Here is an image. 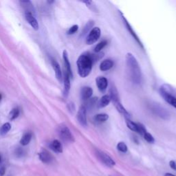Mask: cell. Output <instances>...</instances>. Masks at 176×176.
I'll return each mask as SVG.
<instances>
[{
    "mask_svg": "<svg viewBox=\"0 0 176 176\" xmlns=\"http://www.w3.org/2000/svg\"><path fill=\"white\" fill-rule=\"evenodd\" d=\"M103 56V53L99 52L98 54H93L85 52L79 56L76 61L79 75L81 78H86L89 75L92 70V65L95 61L101 59Z\"/></svg>",
    "mask_w": 176,
    "mask_h": 176,
    "instance_id": "1",
    "label": "cell"
},
{
    "mask_svg": "<svg viewBox=\"0 0 176 176\" xmlns=\"http://www.w3.org/2000/svg\"><path fill=\"white\" fill-rule=\"evenodd\" d=\"M126 65L131 80L136 84H139L142 81V72L138 62L133 54L128 52L125 56Z\"/></svg>",
    "mask_w": 176,
    "mask_h": 176,
    "instance_id": "2",
    "label": "cell"
},
{
    "mask_svg": "<svg viewBox=\"0 0 176 176\" xmlns=\"http://www.w3.org/2000/svg\"><path fill=\"white\" fill-rule=\"evenodd\" d=\"M160 94L166 103L176 109V97L171 94V88L169 85H162L160 88Z\"/></svg>",
    "mask_w": 176,
    "mask_h": 176,
    "instance_id": "3",
    "label": "cell"
},
{
    "mask_svg": "<svg viewBox=\"0 0 176 176\" xmlns=\"http://www.w3.org/2000/svg\"><path fill=\"white\" fill-rule=\"evenodd\" d=\"M58 133L64 142H74V138L72 132H70L69 128L65 124H61L58 128Z\"/></svg>",
    "mask_w": 176,
    "mask_h": 176,
    "instance_id": "4",
    "label": "cell"
},
{
    "mask_svg": "<svg viewBox=\"0 0 176 176\" xmlns=\"http://www.w3.org/2000/svg\"><path fill=\"white\" fill-rule=\"evenodd\" d=\"M101 31L98 27H94L88 33L85 39V43L87 45H92L97 42L101 37Z\"/></svg>",
    "mask_w": 176,
    "mask_h": 176,
    "instance_id": "5",
    "label": "cell"
},
{
    "mask_svg": "<svg viewBox=\"0 0 176 176\" xmlns=\"http://www.w3.org/2000/svg\"><path fill=\"white\" fill-rule=\"evenodd\" d=\"M96 153H97V156L98 158L100 160V161L102 163H103L105 165L108 166V167H112L116 165V162H115L114 160L105 152L97 150Z\"/></svg>",
    "mask_w": 176,
    "mask_h": 176,
    "instance_id": "6",
    "label": "cell"
},
{
    "mask_svg": "<svg viewBox=\"0 0 176 176\" xmlns=\"http://www.w3.org/2000/svg\"><path fill=\"white\" fill-rule=\"evenodd\" d=\"M77 120L79 124L83 127L88 126V121H87V109L84 105H81L79 107L78 112H77Z\"/></svg>",
    "mask_w": 176,
    "mask_h": 176,
    "instance_id": "7",
    "label": "cell"
},
{
    "mask_svg": "<svg viewBox=\"0 0 176 176\" xmlns=\"http://www.w3.org/2000/svg\"><path fill=\"white\" fill-rule=\"evenodd\" d=\"M121 17H122L123 24H124V25H125V27L127 28V30L129 32V33H130L131 34H132V36L133 37V39L137 41L139 46H140V47H141L142 48H144V46H143V45H142V42H141V41L140 40L139 37H138V35H137L136 33H135V31L133 30V28H132V26H131V25L129 24V22L127 21V20H126V18L124 17V15H123L122 13H121Z\"/></svg>",
    "mask_w": 176,
    "mask_h": 176,
    "instance_id": "8",
    "label": "cell"
},
{
    "mask_svg": "<svg viewBox=\"0 0 176 176\" xmlns=\"http://www.w3.org/2000/svg\"><path fill=\"white\" fill-rule=\"evenodd\" d=\"M111 101H112L114 107H116V109L118 112L120 113L121 114H123L124 117L125 118H129L130 115H129V112H128V111L126 110V109L123 107V105H122V103H120L119 98L115 99V100H113Z\"/></svg>",
    "mask_w": 176,
    "mask_h": 176,
    "instance_id": "9",
    "label": "cell"
},
{
    "mask_svg": "<svg viewBox=\"0 0 176 176\" xmlns=\"http://www.w3.org/2000/svg\"><path fill=\"white\" fill-rule=\"evenodd\" d=\"M96 83L99 90L101 92H105L107 90L108 86L107 79L104 76H98L96 79Z\"/></svg>",
    "mask_w": 176,
    "mask_h": 176,
    "instance_id": "10",
    "label": "cell"
},
{
    "mask_svg": "<svg viewBox=\"0 0 176 176\" xmlns=\"http://www.w3.org/2000/svg\"><path fill=\"white\" fill-rule=\"evenodd\" d=\"M51 63H52V68L54 70V72H55V75L57 80H58L60 83H61L63 81V75L60 65L59 63L54 59H52V60H51Z\"/></svg>",
    "mask_w": 176,
    "mask_h": 176,
    "instance_id": "11",
    "label": "cell"
},
{
    "mask_svg": "<svg viewBox=\"0 0 176 176\" xmlns=\"http://www.w3.org/2000/svg\"><path fill=\"white\" fill-rule=\"evenodd\" d=\"M63 61H64V65H65V70L67 72V73L68 74L69 76H70V78L72 79L73 73H72V70L71 68V64H70V60L68 58V54L66 50H64L63 52Z\"/></svg>",
    "mask_w": 176,
    "mask_h": 176,
    "instance_id": "12",
    "label": "cell"
},
{
    "mask_svg": "<svg viewBox=\"0 0 176 176\" xmlns=\"http://www.w3.org/2000/svg\"><path fill=\"white\" fill-rule=\"evenodd\" d=\"M25 18L34 30H39V24H38L36 18L34 17V15L29 13V12H25Z\"/></svg>",
    "mask_w": 176,
    "mask_h": 176,
    "instance_id": "13",
    "label": "cell"
},
{
    "mask_svg": "<svg viewBox=\"0 0 176 176\" xmlns=\"http://www.w3.org/2000/svg\"><path fill=\"white\" fill-rule=\"evenodd\" d=\"M70 79H71L70 78V76L65 70V72H64V77H63V82H64L63 94L65 96V97H68L70 90V87H71V84H70Z\"/></svg>",
    "mask_w": 176,
    "mask_h": 176,
    "instance_id": "14",
    "label": "cell"
},
{
    "mask_svg": "<svg viewBox=\"0 0 176 176\" xmlns=\"http://www.w3.org/2000/svg\"><path fill=\"white\" fill-rule=\"evenodd\" d=\"M39 158L41 160V162L46 164H48L52 160V156L50 153L46 149H43L39 153Z\"/></svg>",
    "mask_w": 176,
    "mask_h": 176,
    "instance_id": "15",
    "label": "cell"
},
{
    "mask_svg": "<svg viewBox=\"0 0 176 176\" xmlns=\"http://www.w3.org/2000/svg\"><path fill=\"white\" fill-rule=\"evenodd\" d=\"M92 94H93V89H92V88L88 87V86L82 88L81 91V96L83 100H88V99L92 97Z\"/></svg>",
    "mask_w": 176,
    "mask_h": 176,
    "instance_id": "16",
    "label": "cell"
},
{
    "mask_svg": "<svg viewBox=\"0 0 176 176\" xmlns=\"http://www.w3.org/2000/svg\"><path fill=\"white\" fill-rule=\"evenodd\" d=\"M20 3L22 5V7L25 10V12H29V13L33 14V15H34L35 10L30 1H29V0H28V1H21Z\"/></svg>",
    "mask_w": 176,
    "mask_h": 176,
    "instance_id": "17",
    "label": "cell"
},
{
    "mask_svg": "<svg viewBox=\"0 0 176 176\" xmlns=\"http://www.w3.org/2000/svg\"><path fill=\"white\" fill-rule=\"evenodd\" d=\"M114 65V62L111 59H105L101 62L100 65V70L102 72L108 71L110 69L112 68Z\"/></svg>",
    "mask_w": 176,
    "mask_h": 176,
    "instance_id": "18",
    "label": "cell"
},
{
    "mask_svg": "<svg viewBox=\"0 0 176 176\" xmlns=\"http://www.w3.org/2000/svg\"><path fill=\"white\" fill-rule=\"evenodd\" d=\"M50 147L51 149L53 150L56 153H62L63 152V146L62 144L58 140H54L53 141L50 143Z\"/></svg>",
    "mask_w": 176,
    "mask_h": 176,
    "instance_id": "19",
    "label": "cell"
},
{
    "mask_svg": "<svg viewBox=\"0 0 176 176\" xmlns=\"http://www.w3.org/2000/svg\"><path fill=\"white\" fill-rule=\"evenodd\" d=\"M110 102H111V98L110 97V96L107 94L104 95L101 97L100 100H99L98 103V107L99 108H104L105 107H107V105L110 104Z\"/></svg>",
    "mask_w": 176,
    "mask_h": 176,
    "instance_id": "20",
    "label": "cell"
},
{
    "mask_svg": "<svg viewBox=\"0 0 176 176\" xmlns=\"http://www.w3.org/2000/svg\"><path fill=\"white\" fill-rule=\"evenodd\" d=\"M32 136H33V134H32L31 132H27L24 133V136H22L20 140L21 145L23 146L28 145L30 142V140L32 139Z\"/></svg>",
    "mask_w": 176,
    "mask_h": 176,
    "instance_id": "21",
    "label": "cell"
},
{
    "mask_svg": "<svg viewBox=\"0 0 176 176\" xmlns=\"http://www.w3.org/2000/svg\"><path fill=\"white\" fill-rule=\"evenodd\" d=\"M153 111H155L156 114L158 115V116L161 117L162 118H167L169 116V114L166 112V111L164 110V109L162 108L161 107L155 106L154 108H153Z\"/></svg>",
    "mask_w": 176,
    "mask_h": 176,
    "instance_id": "22",
    "label": "cell"
},
{
    "mask_svg": "<svg viewBox=\"0 0 176 176\" xmlns=\"http://www.w3.org/2000/svg\"><path fill=\"white\" fill-rule=\"evenodd\" d=\"M109 119V116L106 114H98L94 117V120L97 123H104Z\"/></svg>",
    "mask_w": 176,
    "mask_h": 176,
    "instance_id": "23",
    "label": "cell"
},
{
    "mask_svg": "<svg viewBox=\"0 0 176 176\" xmlns=\"http://www.w3.org/2000/svg\"><path fill=\"white\" fill-rule=\"evenodd\" d=\"M126 121V124L127 127L129 128V129H131L133 132H138V124L137 123L133 122L132 120H130L129 118H125Z\"/></svg>",
    "mask_w": 176,
    "mask_h": 176,
    "instance_id": "24",
    "label": "cell"
},
{
    "mask_svg": "<svg viewBox=\"0 0 176 176\" xmlns=\"http://www.w3.org/2000/svg\"><path fill=\"white\" fill-rule=\"evenodd\" d=\"M94 24V21H92V20H90V21H89L87 24H86V25H85V27L83 28V31H82V36H83V35H85L87 34L88 32L89 33V32L91 31V30L92 29V27H93V25Z\"/></svg>",
    "mask_w": 176,
    "mask_h": 176,
    "instance_id": "25",
    "label": "cell"
},
{
    "mask_svg": "<svg viewBox=\"0 0 176 176\" xmlns=\"http://www.w3.org/2000/svg\"><path fill=\"white\" fill-rule=\"evenodd\" d=\"M11 129V124L9 123H6L2 125L0 129V135L4 136Z\"/></svg>",
    "mask_w": 176,
    "mask_h": 176,
    "instance_id": "26",
    "label": "cell"
},
{
    "mask_svg": "<svg viewBox=\"0 0 176 176\" xmlns=\"http://www.w3.org/2000/svg\"><path fill=\"white\" fill-rule=\"evenodd\" d=\"M107 41L106 40H103V41H101V42H99L97 46H95L94 52L97 53L101 52V51L103 50L104 47L107 46Z\"/></svg>",
    "mask_w": 176,
    "mask_h": 176,
    "instance_id": "27",
    "label": "cell"
},
{
    "mask_svg": "<svg viewBox=\"0 0 176 176\" xmlns=\"http://www.w3.org/2000/svg\"><path fill=\"white\" fill-rule=\"evenodd\" d=\"M20 113V111L18 108L12 109L10 114H9V118H10V120H13L19 116Z\"/></svg>",
    "mask_w": 176,
    "mask_h": 176,
    "instance_id": "28",
    "label": "cell"
},
{
    "mask_svg": "<svg viewBox=\"0 0 176 176\" xmlns=\"http://www.w3.org/2000/svg\"><path fill=\"white\" fill-rule=\"evenodd\" d=\"M117 149L122 153H126L128 148L127 145L124 142H119L117 145Z\"/></svg>",
    "mask_w": 176,
    "mask_h": 176,
    "instance_id": "29",
    "label": "cell"
},
{
    "mask_svg": "<svg viewBox=\"0 0 176 176\" xmlns=\"http://www.w3.org/2000/svg\"><path fill=\"white\" fill-rule=\"evenodd\" d=\"M82 2L83 3V4H85L86 6H87L88 8L90 9L91 11H94V12H97V7H96L94 3L92 1H82Z\"/></svg>",
    "mask_w": 176,
    "mask_h": 176,
    "instance_id": "30",
    "label": "cell"
},
{
    "mask_svg": "<svg viewBox=\"0 0 176 176\" xmlns=\"http://www.w3.org/2000/svg\"><path fill=\"white\" fill-rule=\"evenodd\" d=\"M144 138L146 140L147 142H148L149 143H154L155 142V138H153V136L151 135V133L149 132H146L144 134Z\"/></svg>",
    "mask_w": 176,
    "mask_h": 176,
    "instance_id": "31",
    "label": "cell"
},
{
    "mask_svg": "<svg viewBox=\"0 0 176 176\" xmlns=\"http://www.w3.org/2000/svg\"><path fill=\"white\" fill-rule=\"evenodd\" d=\"M137 124H138V132H137V133H139L140 136H143L144 134H145L147 132L145 127L144 126L143 124H141V123H137Z\"/></svg>",
    "mask_w": 176,
    "mask_h": 176,
    "instance_id": "32",
    "label": "cell"
},
{
    "mask_svg": "<svg viewBox=\"0 0 176 176\" xmlns=\"http://www.w3.org/2000/svg\"><path fill=\"white\" fill-rule=\"evenodd\" d=\"M78 30H79V25H72V27L70 28V29L68 30V33H68V34L71 35V34L76 33V32L78 31Z\"/></svg>",
    "mask_w": 176,
    "mask_h": 176,
    "instance_id": "33",
    "label": "cell"
},
{
    "mask_svg": "<svg viewBox=\"0 0 176 176\" xmlns=\"http://www.w3.org/2000/svg\"><path fill=\"white\" fill-rule=\"evenodd\" d=\"M68 110L70 111V112H73L75 110V106H74V104L73 103H70L68 104Z\"/></svg>",
    "mask_w": 176,
    "mask_h": 176,
    "instance_id": "34",
    "label": "cell"
},
{
    "mask_svg": "<svg viewBox=\"0 0 176 176\" xmlns=\"http://www.w3.org/2000/svg\"><path fill=\"white\" fill-rule=\"evenodd\" d=\"M169 166H170V167L172 169H174V170L176 171V163H175V161L171 160L170 162H169Z\"/></svg>",
    "mask_w": 176,
    "mask_h": 176,
    "instance_id": "35",
    "label": "cell"
},
{
    "mask_svg": "<svg viewBox=\"0 0 176 176\" xmlns=\"http://www.w3.org/2000/svg\"><path fill=\"white\" fill-rule=\"evenodd\" d=\"M6 174V168L4 166H1L0 167V176H4Z\"/></svg>",
    "mask_w": 176,
    "mask_h": 176,
    "instance_id": "36",
    "label": "cell"
},
{
    "mask_svg": "<svg viewBox=\"0 0 176 176\" xmlns=\"http://www.w3.org/2000/svg\"><path fill=\"white\" fill-rule=\"evenodd\" d=\"M16 153H17V156H21L22 154H23V150H22L21 148H18L17 150H16Z\"/></svg>",
    "mask_w": 176,
    "mask_h": 176,
    "instance_id": "37",
    "label": "cell"
},
{
    "mask_svg": "<svg viewBox=\"0 0 176 176\" xmlns=\"http://www.w3.org/2000/svg\"><path fill=\"white\" fill-rule=\"evenodd\" d=\"M165 176H176V175H175L174 174H170V173H166V174H165Z\"/></svg>",
    "mask_w": 176,
    "mask_h": 176,
    "instance_id": "38",
    "label": "cell"
},
{
    "mask_svg": "<svg viewBox=\"0 0 176 176\" xmlns=\"http://www.w3.org/2000/svg\"><path fill=\"white\" fill-rule=\"evenodd\" d=\"M47 2H48L49 4H52V3L54 2V1H48Z\"/></svg>",
    "mask_w": 176,
    "mask_h": 176,
    "instance_id": "39",
    "label": "cell"
},
{
    "mask_svg": "<svg viewBox=\"0 0 176 176\" xmlns=\"http://www.w3.org/2000/svg\"><path fill=\"white\" fill-rule=\"evenodd\" d=\"M1 100H2V95L0 94V101H1Z\"/></svg>",
    "mask_w": 176,
    "mask_h": 176,
    "instance_id": "40",
    "label": "cell"
},
{
    "mask_svg": "<svg viewBox=\"0 0 176 176\" xmlns=\"http://www.w3.org/2000/svg\"><path fill=\"white\" fill-rule=\"evenodd\" d=\"M1 160H2V158H1V156H0V162H1Z\"/></svg>",
    "mask_w": 176,
    "mask_h": 176,
    "instance_id": "41",
    "label": "cell"
}]
</instances>
